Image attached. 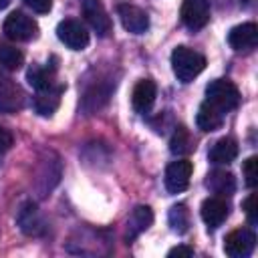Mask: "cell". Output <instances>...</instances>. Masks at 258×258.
Wrapping results in <instances>:
<instances>
[{"label":"cell","mask_w":258,"mask_h":258,"mask_svg":"<svg viewBox=\"0 0 258 258\" xmlns=\"http://www.w3.org/2000/svg\"><path fill=\"white\" fill-rule=\"evenodd\" d=\"M171 69L179 83H189L206 69V56L189 46H177L171 52Z\"/></svg>","instance_id":"cell-1"},{"label":"cell","mask_w":258,"mask_h":258,"mask_svg":"<svg viewBox=\"0 0 258 258\" xmlns=\"http://www.w3.org/2000/svg\"><path fill=\"white\" fill-rule=\"evenodd\" d=\"M206 103L212 105L214 109H218L222 115H228L230 111H234L240 105V91L234 83H230L226 79L212 81L206 87Z\"/></svg>","instance_id":"cell-2"},{"label":"cell","mask_w":258,"mask_h":258,"mask_svg":"<svg viewBox=\"0 0 258 258\" xmlns=\"http://www.w3.org/2000/svg\"><path fill=\"white\" fill-rule=\"evenodd\" d=\"M4 34L10 40L16 42H28L32 38H36L38 34V24L32 16H26L24 12H10L4 20Z\"/></svg>","instance_id":"cell-3"},{"label":"cell","mask_w":258,"mask_h":258,"mask_svg":"<svg viewBox=\"0 0 258 258\" xmlns=\"http://www.w3.org/2000/svg\"><path fill=\"white\" fill-rule=\"evenodd\" d=\"M56 36L62 44H67L71 50H83L89 44V32L81 20L64 18L56 26Z\"/></svg>","instance_id":"cell-4"},{"label":"cell","mask_w":258,"mask_h":258,"mask_svg":"<svg viewBox=\"0 0 258 258\" xmlns=\"http://www.w3.org/2000/svg\"><path fill=\"white\" fill-rule=\"evenodd\" d=\"M254 246H256V236L250 228L232 230L224 240V252L230 258H246L252 254Z\"/></svg>","instance_id":"cell-5"},{"label":"cell","mask_w":258,"mask_h":258,"mask_svg":"<svg viewBox=\"0 0 258 258\" xmlns=\"http://www.w3.org/2000/svg\"><path fill=\"white\" fill-rule=\"evenodd\" d=\"M179 16L185 28L202 30L210 22V2L208 0H183Z\"/></svg>","instance_id":"cell-6"},{"label":"cell","mask_w":258,"mask_h":258,"mask_svg":"<svg viewBox=\"0 0 258 258\" xmlns=\"http://www.w3.org/2000/svg\"><path fill=\"white\" fill-rule=\"evenodd\" d=\"M81 8H83L85 20L99 36H107L111 32L113 24H111V18L101 0H81Z\"/></svg>","instance_id":"cell-7"},{"label":"cell","mask_w":258,"mask_h":258,"mask_svg":"<svg viewBox=\"0 0 258 258\" xmlns=\"http://www.w3.org/2000/svg\"><path fill=\"white\" fill-rule=\"evenodd\" d=\"M191 171H194L191 161H187V159L171 161L165 169V187H167V191L169 194H181L189 185Z\"/></svg>","instance_id":"cell-8"},{"label":"cell","mask_w":258,"mask_h":258,"mask_svg":"<svg viewBox=\"0 0 258 258\" xmlns=\"http://www.w3.org/2000/svg\"><path fill=\"white\" fill-rule=\"evenodd\" d=\"M117 14L121 18V24L127 32L131 34H143L149 28V16L145 10H141L139 6L133 4H119L117 6Z\"/></svg>","instance_id":"cell-9"},{"label":"cell","mask_w":258,"mask_h":258,"mask_svg":"<svg viewBox=\"0 0 258 258\" xmlns=\"http://www.w3.org/2000/svg\"><path fill=\"white\" fill-rule=\"evenodd\" d=\"M228 42L234 50L242 52V50H252L258 42V26L254 22H244L234 26L228 32Z\"/></svg>","instance_id":"cell-10"},{"label":"cell","mask_w":258,"mask_h":258,"mask_svg":"<svg viewBox=\"0 0 258 258\" xmlns=\"http://www.w3.org/2000/svg\"><path fill=\"white\" fill-rule=\"evenodd\" d=\"M155 97H157V87L151 79H141L135 87H133V93H131V105L137 113L145 115L151 111L153 103H155Z\"/></svg>","instance_id":"cell-11"},{"label":"cell","mask_w":258,"mask_h":258,"mask_svg":"<svg viewBox=\"0 0 258 258\" xmlns=\"http://www.w3.org/2000/svg\"><path fill=\"white\" fill-rule=\"evenodd\" d=\"M64 93V85H52L48 89H42V91H36V97H34V111L42 117H50L58 105H60V97Z\"/></svg>","instance_id":"cell-12"},{"label":"cell","mask_w":258,"mask_h":258,"mask_svg":"<svg viewBox=\"0 0 258 258\" xmlns=\"http://www.w3.org/2000/svg\"><path fill=\"white\" fill-rule=\"evenodd\" d=\"M200 216H202V220L206 222V226L210 230H216L228 218V204H226V200L218 198V196L204 200V204L200 208Z\"/></svg>","instance_id":"cell-13"},{"label":"cell","mask_w":258,"mask_h":258,"mask_svg":"<svg viewBox=\"0 0 258 258\" xmlns=\"http://www.w3.org/2000/svg\"><path fill=\"white\" fill-rule=\"evenodd\" d=\"M24 105V93L18 85L10 79L0 77V111L2 113H16Z\"/></svg>","instance_id":"cell-14"},{"label":"cell","mask_w":258,"mask_h":258,"mask_svg":"<svg viewBox=\"0 0 258 258\" xmlns=\"http://www.w3.org/2000/svg\"><path fill=\"white\" fill-rule=\"evenodd\" d=\"M206 187L218 198H230L236 191V179L226 169H214L206 177Z\"/></svg>","instance_id":"cell-15"},{"label":"cell","mask_w":258,"mask_h":258,"mask_svg":"<svg viewBox=\"0 0 258 258\" xmlns=\"http://www.w3.org/2000/svg\"><path fill=\"white\" fill-rule=\"evenodd\" d=\"M18 226H20V230H22L24 234H28V236H38V234H42L44 222H42V216H40L36 204L26 202V204L20 208V212H18Z\"/></svg>","instance_id":"cell-16"},{"label":"cell","mask_w":258,"mask_h":258,"mask_svg":"<svg viewBox=\"0 0 258 258\" xmlns=\"http://www.w3.org/2000/svg\"><path fill=\"white\" fill-rule=\"evenodd\" d=\"M54 60H56V58H52V62H54ZM52 62L28 67V71H26V81H28L36 91L48 89V87H52V85L56 83V81H54V77H56V64H52Z\"/></svg>","instance_id":"cell-17"},{"label":"cell","mask_w":258,"mask_h":258,"mask_svg":"<svg viewBox=\"0 0 258 258\" xmlns=\"http://www.w3.org/2000/svg\"><path fill=\"white\" fill-rule=\"evenodd\" d=\"M208 157H210V161L214 165H228V163H232L238 157V143H236V139H232V137L218 139L212 145Z\"/></svg>","instance_id":"cell-18"},{"label":"cell","mask_w":258,"mask_h":258,"mask_svg":"<svg viewBox=\"0 0 258 258\" xmlns=\"http://www.w3.org/2000/svg\"><path fill=\"white\" fill-rule=\"evenodd\" d=\"M153 222V212L149 206H137L127 218V240H135L141 232H145Z\"/></svg>","instance_id":"cell-19"},{"label":"cell","mask_w":258,"mask_h":258,"mask_svg":"<svg viewBox=\"0 0 258 258\" xmlns=\"http://www.w3.org/2000/svg\"><path fill=\"white\" fill-rule=\"evenodd\" d=\"M113 89H115V83L111 85V83L101 81V83L93 85L85 93V97H83V109L85 111H97V109H101L107 103V99H109V95H111Z\"/></svg>","instance_id":"cell-20"},{"label":"cell","mask_w":258,"mask_h":258,"mask_svg":"<svg viewBox=\"0 0 258 258\" xmlns=\"http://www.w3.org/2000/svg\"><path fill=\"white\" fill-rule=\"evenodd\" d=\"M224 117H226V115H222L218 109H214L212 105H208V103L204 101V103L200 105V109H198L196 123H198V127H200L202 131L212 133V131H216V129H220V127H222Z\"/></svg>","instance_id":"cell-21"},{"label":"cell","mask_w":258,"mask_h":258,"mask_svg":"<svg viewBox=\"0 0 258 258\" xmlns=\"http://www.w3.org/2000/svg\"><path fill=\"white\" fill-rule=\"evenodd\" d=\"M194 139H191V135H189V131L183 127V125H177L175 129H173V135H171V139H169V151L173 153V155H187V153H191L194 151Z\"/></svg>","instance_id":"cell-22"},{"label":"cell","mask_w":258,"mask_h":258,"mask_svg":"<svg viewBox=\"0 0 258 258\" xmlns=\"http://www.w3.org/2000/svg\"><path fill=\"white\" fill-rule=\"evenodd\" d=\"M167 222L171 226L173 232L177 234H185L187 228H189V210L185 204H175L169 208V214H167Z\"/></svg>","instance_id":"cell-23"},{"label":"cell","mask_w":258,"mask_h":258,"mask_svg":"<svg viewBox=\"0 0 258 258\" xmlns=\"http://www.w3.org/2000/svg\"><path fill=\"white\" fill-rule=\"evenodd\" d=\"M24 62V54L10 44H0V64L8 71H18Z\"/></svg>","instance_id":"cell-24"},{"label":"cell","mask_w":258,"mask_h":258,"mask_svg":"<svg viewBox=\"0 0 258 258\" xmlns=\"http://www.w3.org/2000/svg\"><path fill=\"white\" fill-rule=\"evenodd\" d=\"M244 177H246V185L248 187H256L258 183V157L252 155L244 161Z\"/></svg>","instance_id":"cell-25"},{"label":"cell","mask_w":258,"mask_h":258,"mask_svg":"<svg viewBox=\"0 0 258 258\" xmlns=\"http://www.w3.org/2000/svg\"><path fill=\"white\" fill-rule=\"evenodd\" d=\"M244 212H246V218L252 226L258 224V198H256V194H250L244 200Z\"/></svg>","instance_id":"cell-26"},{"label":"cell","mask_w":258,"mask_h":258,"mask_svg":"<svg viewBox=\"0 0 258 258\" xmlns=\"http://www.w3.org/2000/svg\"><path fill=\"white\" fill-rule=\"evenodd\" d=\"M24 4L38 14H46L52 8V0H24Z\"/></svg>","instance_id":"cell-27"},{"label":"cell","mask_w":258,"mask_h":258,"mask_svg":"<svg viewBox=\"0 0 258 258\" xmlns=\"http://www.w3.org/2000/svg\"><path fill=\"white\" fill-rule=\"evenodd\" d=\"M12 143H14L12 133H10L8 129L0 127V155H2V153H6V151L12 147Z\"/></svg>","instance_id":"cell-28"},{"label":"cell","mask_w":258,"mask_h":258,"mask_svg":"<svg viewBox=\"0 0 258 258\" xmlns=\"http://www.w3.org/2000/svg\"><path fill=\"white\" fill-rule=\"evenodd\" d=\"M167 256L169 258H173V256H185V258H189V256H194V248H189V246H175V248H171L167 252Z\"/></svg>","instance_id":"cell-29"},{"label":"cell","mask_w":258,"mask_h":258,"mask_svg":"<svg viewBox=\"0 0 258 258\" xmlns=\"http://www.w3.org/2000/svg\"><path fill=\"white\" fill-rule=\"evenodd\" d=\"M8 2H10V0H0V10H2V8H6V6H8Z\"/></svg>","instance_id":"cell-30"}]
</instances>
